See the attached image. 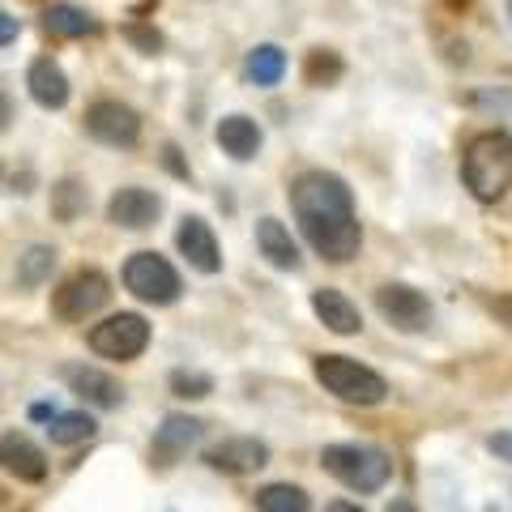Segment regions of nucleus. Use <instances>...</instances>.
Segmentation results:
<instances>
[{
    "mask_svg": "<svg viewBox=\"0 0 512 512\" xmlns=\"http://www.w3.org/2000/svg\"><path fill=\"white\" fill-rule=\"evenodd\" d=\"M291 214L299 222L303 239L312 244L316 256H325L329 265H346L359 256L363 227L355 214V192L342 175L333 171H299L291 184Z\"/></svg>",
    "mask_w": 512,
    "mask_h": 512,
    "instance_id": "1",
    "label": "nucleus"
},
{
    "mask_svg": "<svg viewBox=\"0 0 512 512\" xmlns=\"http://www.w3.org/2000/svg\"><path fill=\"white\" fill-rule=\"evenodd\" d=\"M461 184L483 205L508 197L512 192V133L491 128V133L470 137L466 154H461Z\"/></svg>",
    "mask_w": 512,
    "mask_h": 512,
    "instance_id": "2",
    "label": "nucleus"
},
{
    "mask_svg": "<svg viewBox=\"0 0 512 512\" xmlns=\"http://www.w3.org/2000/svg\"><path fill=\"white\" fill-rule=\"evenodd\" d=\"M320 466L325 474H333L342 487L359 491V495H376L389 487L393 478V457L376 444H325L320 448Z\"/></svg>",
    "mask_w": 512,
    "mask_h": 512,
    "instance_id": "3",
    "label": "nucleus"
},
{
    "mask_svg": "<svg viewBox=\"0 0 512 512\" xmlns=\"http://www.w3.org/2000/svg\"><path fill=\"white\" fill-rule=\"evenodd\" d=\"M312 372L325 384V393H333L346 406H380L389 397V380L350 355H316Z\"/></svg>",
    "mask_w": 512,
    "mask_h": 512,
    "instance_id": "4",
    "label": "nucleus"
},
{
    "mask_svg": "<svg viewBox=\"0 0 512 512\" xmlns=\"http://www.w3.org/2000/svg\"><path fill=\"white\" fill-rule=\"evenodd\" d=\"M124 286H128V295H137L141 303H150V308H171L184 291L175 265L158 252H133L128 256L124 261Z\"/></svg>",
    "mask_w": 512,
    "mask_h": 512,
    "instance_id": "5",
    "label": "nucleus"
},
{
    "mask_svg": "<svg viewBox=\"0 0 512 512\" xmlns=\"http://www.w3.org/2000/svg\"><path fill=\"white\" fill-rule=\"evenodd\" d=\"M111 299V282L103 269H77V274H69L56 295H52V316L64 320V325H77V320H90L94 312H103Z\"/></svg>",
    "mask_w": 512,
    "mask_h": 512,
    "instance_id": "6",
    "label": "nucleus"
},
{
    "mask_svg": "<svg viewBox=\"0 0 512 512\" xmlns=\"http://www.w3.org/2000/svg\"><path fill=\"white\" fill-rule=\"evenodd\" d=\"M146 346H150V320L137 312H116V316H107L103 325L90 329V350L111 363L137 359Z\"/></svg>",
    "mask_w": 512,
    "mask_h": 512,
    "instance_id": "7",
    "label": "nucleus"
},
{
    "mask_svg": "<svg viewBox=\"0 0 512 512\" xmlns=\"http://www.w3.org/2000/svg\"><path fill=\"white\" fill-rule=\"evenodd\" d=\"M86 133L111 150H133L141 141V116L120 99H99L86 107Z\"/></svg>",
    "mask_w": 512,
    "mask_h": 512,
    "instance_id": "8",
    "label": "nucleus"
},
{
    "mask_svg": "<svg viewBox=\"0 0 512 512\" xmlns=\"http://www.w3.org/2000/svg\"><path fill=\"white\" fill-rule=\"evenodd\" d=\"M376 312L402 333H423V329H431V320H436L431 299L406 282H384L376 291Z\"/></svg>",
    "mask_w": 512,
    "mask_h": 512,
    "instance_id": "9",
    "label": "nucleus"
},
{
    "mask_svg": "<svg viewBox=\"0 0 512 512\" xmlns=\"http://www.w3.org/2000/svg\"><path fill=\"white\" fill-rule=\"evenodd\" d=\"M158 218H163V197L150 188L128 184L111 192V201H107V222L120 231H150Z\"/></svg>",
    "mask_w": 512,
    "mask_h": 512,
    "instance_id": "10",
    "label": "nucleus"
},
{
    "mask_svg": "<svg viewBox=\"0 0 512 512\" xmlns=\"http://www.w3.org/2000/svg\"><path fill=\"white\" fill-rule=\"evenodd\" d=\"M205 436V423L192 419V414H167L163 427L154 431L150 440V466L154 470H171L175 461L188 457V448Z\"/></svg>",
    "mask_w": 512,
    "mask_h": 512,
    "instance_id": "11",
    "label": "nucleus"
},
{
    "mask_svg": "<svg viewBox=\"0 0 512 512\" xmlns=\"http://www.w3.org/2000/svg\"><path fill=\"white\" fill-rule=\"evenodd\" d=\"M60 376L64 384L82 397V402L90 406H99V410H120L124 406V384L103 372V367H90V363H69V367H60Z\"/></svg>",
    "mask_w": 512,
    "mask_h": 512,
    "instance_id": "12",
    "label": "nucleus"
},
{
    "mask_svg": "<svg viewBox=\"0 0 512 512\" xmlns=\"http://www.w3.org/2000/svg\"><path fill=\"white\" fill-rule=\"evenodd\" d=\"M205 466L218 470V474H256L269 466V444L256 440V436H227L222 444H214L205 453Z\"/></svg>",
    "mask_w": 512,
    "mask_h": 512,
    "instance_id": "13",
    "label": "nucleus"
},
{
    "mask_svg": "<svg viewBox=\"0 0 512 512\" xmlns=\"http://www.w3.org/2000/svg\"><path fill=\"white\" fill-rule=\"evenodd\" d=\"M175 248H180L184 261L197 269V274H218L222 269V248H218V235L205 218L188 214L180 222V231H175Z\"/></svg>",
    "mask_w": 512,
    "mask_h": 512,
    "instance_id": "14",
    "label": "nucleus"
},
{
    "mask_svg": "<svg viewBox=\"0 0 512 512\" xmlns=\"http://www.w3.org/2000/svg\"><path fill=\"white\" fill-rule=\"evenodd\" d=\"M0 470L18 483H43L47 478V453L26 436V431H5L0 436Z\"/></svg>",
    "mask_w": 512,
    "mask_h": 512,
    "instance_id": "15",
    "label": "nucleus"
},
{
    "mask_svg": "<svg viewBox=\"0 0 512 512\" xmlns=\"http://www.w3.org/2000/svg\"><path fill=\"white\" fill-rule=\"evenodd\" d=\"M26 90H30V99H35L43 111H60L64 103H69V94H73L69 77H64V69L52 56H39L26 69Z\"/></svg>",
    "mask_w": 512,
    "mask_h": 512,
    "instance_id": "16",
    "label": "nucleus"
},
{
    "mask_svg": "<svg viewBox=\"0 0 512 512\" xmlns=\"http://www.w3.org/2000/svg\"><path fill=\"white\" fill-rule=\"evenodd\" d=\"M312 312H316L320 325H325L329 333H338V338H355V333L363 329L359 308L342 291H333V286H320V291H312Z\"/></svg>",
    "mask_w": 512,
    "mask_h": 512,
    "instance_id": "17",
    "label": "nucleus"
},
{
    "mask_svg": "<svg viewBox=\"0 0 512 512\" xmlns=\"http://www.w3.org/2000/svg\"><path fill=\"white\" fill-rule=\"evenodd\" d=\"M256 248H261L265 261L274 269H282V274H295V269L303 265L299 244H295L291 231H286L278 218H261V222H256Z\"/></svg>",
    "mask_w": 512,
    "mask_h": 512,
    "instance_id": "18",
    "label": "nucleus"
},
{
    "mask_svg": "<svg viewBox=\"0 0 512 512\" xmlns=\"http://www.w3.org/2000/svg\"><path fill=\"white\" fill-rule=\"evenodd\" d=\"M218 146H222V154H231L235 158V163H248V158H256V154H261V124H256L252 116H239V111H235V116H222L218 120Z\"/></svg>",
    "mask_w": 512,
    "mask_h": 512,
    "instance_id": "19",
    "label": "nucleus"
},
{
    "mask_svg": "<svg viewBox=\"0 0 512 512\" xmlns=\"http://www.w3.org/2000/svg\"><path fill=\"white\" fill-rule=\"evenodd\" d=\"M244 77L252 86H261V90H269V86H278L282 77H286V52L278 43H256L252 52L244 56Z\"/></svg>",
    "mask_w": 512,
    "mask_h": 512,
    "instance_id": "20",
    "label": "nucleus"
},
{
    "mask_svg": "<svg viewBox=\"0 0 512 512\" xmlns=\"http://www.w3.org/2000/svg\"><path fill=\"white\" fill-rule=\"evenodd\" d=\"M43 30L52 39H86V35H99V22L77 5H47L43 9Z\"/></svg>",
    "mask_w": 512,
    "mask_h": 512,
    "instance_id": "21",
    "label": "nucleus"
},
{
    "mask_svg": "<svg viewBox=\"0 0 512 512\" xmlns=\"http://www.w3.org/2000/svg\"><path fill=\"white\" fill-rule=\"evenodd\" d=\"M346 77V60L333 52V47H312L308 60H303V82L325 90V86H338Z\"/></svg>",
    "mask_w": 512,
    "mask_h": 512,
    "instance_id": "22",
    "label": "nucleus"
},
{
    "mask_svg": "<svg viewBox=\"0 0 512 512\" xmlns=\"http://www.w3.org/2000/svg\"><path fill=\"white\" fill-rule=\"evenodd\" d=\"M94 419L86 410H56L52 414V423H47V436H52V444H64V448H73V444H82V440H90L94 436Z\"/></svg>",
    "mask_w": 512,
    "mask_h": 512,
    "instance_id": "23",
    "label": "nucleus"
},
{
    "mask_svg": "<svg viewBox=\"0 0 512 512\" xmlns=\"http://www.w3.org/2000/svg\"><path fill=\"white\" fill-rule=\"evenodd\" d=\"M256 512H312V500L303 487L269 483V487L256 491Z\"/></svg>",
    "mask_w": 512,
    "mask_h": 512,
    "instance_id": "24",
    "label": "nucleus"
},
{
    "mask_svg": "<svg viewBox=\"0 0 512 512\" xmlns=\"http://www.w3.org/2000/svg\"><path fill=\"white\" fill-rule=\"evenodd\" d=\"M52 269H56V248L30 244V248L18 256V286L35 291V286H43L47 278H52Z\"/></svg>",
    "mask_w": 512,
    "mask_h": 512,
    "instance_id": "25",
    "label": "nucleus"
},
{
    "mask_svg": "<svg viewBox=\"0 0 512 512\" xmlns=\"http://www.w3.org/2000/svg\"><path fill=\"white\" fill-rule=\"evenodd\" d=\"M86 205H90V192L82 188V180H73V175L52 188V218L56 222H77L86 214Z\"/></svg>",
    "mask_w": 512,
    "mask_h": 512,
    "instance_id": "26",
    "label": "nucleus"
},
{
    "mask_svg": "<svg viewBox=\"0 0 512 512\" xmlns=\"http://www.w3.org/2000/svg\"><path fill=\"white\" fill-rule=\"evenodd\" d=\"M171 393L188 397V402H201V397L214 393V376L197 372V367H175V372H171Z\"/></svg>",
    "mask_w": 512,
    "mask_h": 512,
    "instance_id": "27",
    "label": "nucleus"
},
{
    "mask_svg": "<svg viewBox=\"0 0 512 512\" xmlns=\"http://www.w3.org/2000/svg\"><path fill=\"white\" fill-rule=\"evenodd\" d=\"M120 35H124L128 43H133L141 56H158V52H163V35H158L154 26H146V22H124Z\"/></svg>",
    "mask_w": 512,
    "mask_h": 512,
    "instance_id": "28",
    "label": "nucleus"
},
{
    "mask_svg": "<svg viewBox=\"0 0 512 512\" xmlns=\"http://www.w3.org/2000/svg\"><path fill=\"white\" fill-rule=\"evenodd\" d=\"M163 167L175 175V180H192V171H188V163L180 158V146H163Z\"/></svg>",
    "mask_w": 512,
    "mask_h": 512,
    "instance_id": "29",
    "label": "nucleus"
},
{
    "mask_svg": "<svg viewBox=\"0 0 512 512\" xmlns=\"http://www.w3.org/2000/svg\"><path fill=\"white\" fill-rule=\"evenodd\" d=\"M18 35H22V22L13 18L9 9H0V47H13V43H18Z\"/></svg>",
    "mask_w": 512,
    "mask_h": 512,
    "instance_id": "30",
    "label": "nucleus"
},
{
    "mask_svg": "<svg viewBox=\"0 0 512 512\" xmlns=\"http://www.w3.org/2000/svg\"><path fill=\"white\" fill-rule=\"evenodd\" d=\"M487 453H495L500 461L512 466V431H495V436H487Z\"/></svg>",
    "mask_w": 512,
    "mask_h": 512,
    "instance_id": "31",
    "label": "nucleus"
},
{
    "mask_svg": "<svg viewBox=\"0 0 512 512\" xmlns=\"http://www.w3.org/2000/svg\"><path fill=\"white\" fill-rule=\"evenodd\" d=\"M474 107H508L512 111V94L504 90V94H474V99H470Z\"/></svg>",
    "mask_w": 512,
    "mask_h": 512,
    "instance_id": "32",
    "label": "nucleus"
},
{
    "mask_svg": "<svg viewBox=\"0 0 512 512\" xmlns=\"http://www.w3.org/2000/svg\"><path fill=\"white\" fill-rule=\"evenodd\" d=\"M9 120H13V103H9V94L0 90V133L9 128Z\"/></svg>",
    "mask_w": 512,
    "mask_h": 512,
    "instance_id": "33",
    "label": "nucleus"
},
{
    "mask_svg": "<svg viewBox=\"0 0 512 512\" xmlns=\"http://www.w3.org/2000/svg\"><path fill=\"white\" fill-rule=\"evenodd\" d=\"M52 406H47V402H39V406H30V419H39V423H52Z\"/></svg>",
    "mask_w": 512,
    "mask_h": 512,
    "instance_id": "34",
    "label": "nucleus"
},
{
    "mask_svg": "<svg viewBox=\"0 0 512 512\" xmlns=\"http://www.w3.org/2000/svg\"><path fill=\"white\" fill-rule=\"evenodd\" d=\"M325 512H363L359 504H350V500H338V504H329Z\"/></svg>",
    "mask_w": 512,
    "mask_h": 512,
    "instance_id": "35",
    "label": "nucleus"
},
{
    "mask_svg": "<svg viewBox=\"0 0 512 512\" xmlns=\"http://www.w3.org/2000/svg\"><path fill=\"white\" fill-rule=\"evenodd\" d=\"M389 512H419V508H414L410 500H393V504H389Z\"/></svg>",
    "mask_w": 512,
    "mask_h": 512,
    "instance_id": "36",
    "label": "nucleus"
},
{
    "mask_svg": "<svg viewBox=\"0 0 512 512\" xmlns=\"http://www.w3.org/2000/svg\"><path fill=\"white\" fill-rule=\"evenodd\" d=\"M508 22H512V0H508Z\"/></svg>",
    "mask_w": 512,
    "mask_h": 512,
    "instance_id": "37",
    "label": "nucleus"
}]
</instances>
